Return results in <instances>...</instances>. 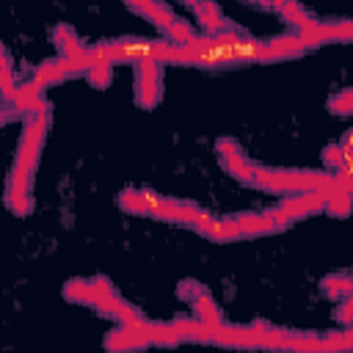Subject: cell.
Returning a JSON list of instances; mask_svg holds the SVG:
<instances>
[{
	"instance_id": "1",
	"label": "cell",
	"mask_w": 353,
	"mask_h": 353,
	"mask_svg": "<svg viewBox=\"0 0 353 353\" xmlns=\"http://www.w3.org/2000/svg\"><path fill=\"white\" fill-rule=\"evenodd\" d=\"M135 66V99L141 108H154L163 97V63L160 61H138Z\"/></svg>"
},
{
	"instance_id": "2",
	"label": "cell",
	"mask_w": 353,
	"mask_h": 353,
	"mask_svg": "<svg viewBox=\"0 0 353 353\" xmlns=\"http://www.w3.org/2000/svg\"><path fill=\"white\" fill-rule=\"evenodd\" d=\"M325 204V193L323 190H301V193H290L284 201H279L276 207L290 218V221H301L306 215L323 212Z\"/></svg>"
},
{
	"instance_id": "3",
	"label": "cell",
	"mask_w": 353,
	"mask_h": 353,
	"mask_svg": "<svg viewBox=\"0 0 353 353\" xmlns=\"http://www.w3.org/2000/svg\"><path fill=\"white\" fill-rule=\"evenodd\" d=\"M160 199L163 196H157L152 190H138V188L132 190V188H127V190L119 193V207L124 212H132V215H149V218H154V212L160 207Z\"/></svg>"
},
{
	"instance_id": "4",
	"label": "cell",
	"mask_w": 353,
	"mask_h": 353,
	"mask_svg": "<svg viewBox=\"0 0 353 353\" xmlns=\"http://www.w3.org/2000/svg\"><path fill=\"white\" fill-rule=\"evenodd\" d=\"M193 11H196V19H199L204 36H215V33L232 28L229 19L221 14V6H218L215 0H196V3H193Z\"/></svg>"
},
{
	"instance_id": "5",
	"label": "cell",
	"mask_w": 353,
	"mask_h": 353,
	"mask_svg": "<svg viewBox=\"0 0 353 353\" xmlns=\"http://www.w3.org/2000/svg\"><path fill=\"white\" fill-rule=\"evenodd\" d=\"M171 325L179 334V342H212V325H204L196 317H176Z\"/></svg>"
},
{
	"instance_id": "6",
	"label": "cell",
	"mask_w": 353,
	"mask_h": 353,
	"mask_svg": "<svg viewBox=\"0 0 353 353\" xmlns=\"http://www.w3.org/2000/svg\"><path fill=\"white\" fill-rule=\"evenodd\" d=\"M199 234H204L207 240L212 243H232V240H240V229H237V221L234 218H212L207 226L196 229Z\"/></svg>"
},
{
	"instance_id": "7",
	"label": "cell",
	"mask_w": 353,
	"mask_h": 353,
	"mask_svg": "<svg viewBox=\"0 0 353 353\" xmlns=\"http://www.w3.org/2000/svg\"><path fill=\"white\" fill-rule=\"evenodd\" d=\"M17 110H33V108H39V105H44V85L39 83V80H30V83H22V85H17V91H14V97L8 99Z\"/></svg>"
},
{
	"instance_id": "8",
	"label": "cell",
	"mask_w": 353,
	"mask_h": 353,
	"mask_svg": "<svg viewBox=\"0 0 353 353\" xmlns=\"http://www.w3.org/2000/svg\"><path fill=\"white\" fill-rule=\"evenodd\" d=\"M74 72H72V66H69V61L63 58V55H58V58H52V61H44L39 69H36V77L33 80H39L41 85H52V83H61V80H66V77H72Z\"/></svg>"
},
{
	"instance_id": "9",
	"label": "cell",
	"mask_w": 353,
	"mask_h": 353,
	"mask_svg": "<svg viewBox=\"0 0 353 353\" xmlns=\"http://www.w3.org/2000/svg\"><path fill=\"white\" fill-rule=\"evenodd\" d=\"M190 306H193V317L196 320H201L204 325H218L223 317H221V309H218V303H215V298L204 290L199 298H193L190 301Z\"/></svg>"
},
{
	"instance_id": "10",
	"label": "cell",
	"mask_w": 353,
	"mask_h": 353,
	"mask_svg": "<svg viewBox=\"0 0 353 353\" xmlns=\"http://www.w3.org/2000/svg\"><path fill=\"white\" fill-rule=\"evenodd\" d=\"M248 331H251L254 347H281V328H273L265 320H254Z\"/></svg>"
},
{
	"instance_id": "11",
	"label": "cell",
	"mask_w": 353,
	"mask_h": 353,
	"mask_svg": "<svg viewBox=\"0 0 353 353\" xmlns=\"http://www.w3.org/2000/svg\"><path fill=\"white\" fill-rule=\"evenodd\" d=\"M268 47H270V52L276 55V61L298 58V55H303V52H306L303 41H301L298 36H276V39H270V41H268Z\"/></svg>"
},
{
	"instance_id": "12",
	"label": "cell",
	"mask_w": 353,
	"mask_h": 353,
	"mask_svg": "<svg viewBox=\"0 0 353 353\" xmlns=\"http://www.w3.org/2000/svg\"><path fill=\"white\" fill-rule=\"evenodd\" d=\"M281 347L290 350H323V339L306 331H281Z\"/></svg>"
},
{
	"instance_id": "13",
	"label": "cell",
	"mask_w": 353,
	"mask_h": 353,
	"mask_svg": "<svg viewBox=\"0 0 353 353\" xmlns=\"http://www.w3.org/2000/svg\"><path fill=\"white\" fill-rule=\"evenodd\" d=\"M63 298L72 303H94V281L91 279H69L63 284Z\"/></svg>"
},
{
	"instance_id": "14",
	"label": "cell",
	"mask_w": 353,
	"mask_h": 353,
	"mask_svg": "<svg viewBox=\"0 0 353 353\" xmlns=\"http://www.w3.org/2000/svg\"><path fill=\"white\" fill-rule=\"evenodd\" d=\"M6 207H8L14 215H28V212L33 210L30 188H17V185H8V188H6Z\"/></svg>"
},
{
	"instance_id": "15",
	"label": "cell",
	"mask_w": 353,
	"mask_h": 353,
	"mask_svg": "<svg viewBox=\"0 0 353 353\" xmlns=\"http://www.w3.org/2000/svg\"><path fill=\"white\" fill-rule=\"evenodd\" d=\"M52 44L58 47V55H72L83 47V41L77 39V33L69 25H55L52 28Z\"/></svg>"
},
{
	"instance_id": "16",
	"label": "cell",
	"mask_w": 353,
	"mask_h": 353,
	"mask_svg": "<svg viewBox=\"0 0 353 353\" xmlns=\"http://www.w3.org/2000/svg\"><path fill=\"white\" fill-rule=\"evenodd\" d=\"M320 287H323V295L328 298H345L353 292V279L347 273H334V276H325Z\"/></svg>"
},
{
	"instance_id": "17",
	"label": "cell",
	"mask_w": 353,
	"mask_h": 353,
	"mask_svg": "<svg viewBox=\"0 0 353 353\" xmlns=\"http://www.w3.org/2000/svg\"><path fill=\"white\" fill-rule=\"evenodd\" d=\"M221 165L226 168V174H232L234 179L251 185V176H254V163L245 160V154H234V157H223Z\"/></svg>"
},
{
	"instance_id": "18",
	"label": "cell",
	"mask_w": 353,
	"mask_h": 353,
	"mask_svg": "<svg viewBox=\"0 0 353 353\" xmlns=\"http://www.w3.org/2000/svg\"><path fill=\"white\" fill-rule=\"evenodd\" d=\"M141 17H146L149 22H154V25H157L163 33H165V30L171 28V22L176 19V17H174V11H171L168 6H163V3H157V0H152V3H149V6L141 11Z\"/></svg>"
},
{
	"instance_id": "19",
	"label": "cell",
	"mask_w": 353,
	"mask_h": 353,
	"mask_svg": "<svg viewBox=\"0 0 353 353\" xmlns=\"http://www.w3.org/2000/svg\"><path fill=\"white\" fill-rule=\"evenodd\" d=\"M17 91V83H14V72H11V63H8V55L6 50L0 47V99H11Z\"/></svg>"
},
{
	"instance_id": "20",
	"label": "cell",
	"mask_w": 353,
	"mask_h": 353,
	"mask_svg": "<svg viewBox=\"0 0 353 353\" xmlns=\"http://www.w3.org/2000/svg\"><path fill=\"white\" fill-rule=\"evenodd\" d=\"M83 74H85V80H88L94 88H105V85H110L113 66H110V63H94V66H88Z\"/></svg>"
},
{
	"instance_id": "21",
	"label": "cell",
	"mask_w": 353,
	"mask_h": 353,
	"mask_svg": "<svg viewBox=\"0 0 353 353\" xmlns=\"http://www.w3.org/2000/svg\"><path fill=\"white\" fill-rule=\"evenodd\" d=\"M323 210L334 218H345L350 212V193H331L323 204Z\"/></svg>"
},
{
	"instance_id": "22",
	"label": "cell",
	"mask_w": 353,
	"mask_h": 353,
	"mask_svg": "<svg viewBox=\"0 0 353 353\" xmlns=\"http://www.w3.org/2000/svg\"><path fill=\"white\" fill-rule=\"evenodd\" d=\"M165 36H168V41H174V44H185V41H190V39L196 36V30H193L188 22L174 19V22H171V28L165 30Z\"/></svg>"
},
{
	"instance_id": "23",
	"label": "cell",
	"mask_w": 353,
	"mask_h": 353,
	"mask_svg": "<svg viewBox=\"0 0 353 353\" xmlns=\"http://www.w3.org/2000/svg\"><path fill=\"white\" fill-rule=\"evenodd\" d=\"M328 110H331V113H336V116H347V113L353 110V91H350V88H345L342 94L331 97V99H328Z\"/></svg>"
},
{
	"instance_id": "24",
	"label": "cell",
	"mask_w": 353,
	"mask_h": 353,
	"mask_svg": "<svg viewBox=\"0 0 353 353\" xmlns=\"http://www.w3.org/2000/svg\"><path fill=\"white\" fill-rule=\"evenodd\" d=\"M353 345V334L350 331H331L323 339V350H347Z\"/></svg>"
},
{
	"instance_id": "25",
	"label": "cell",
	"mask_w": 353,
	"mask_h": 353,
	"mask_svg": "<svg viewBox=\"0 0 353 353\" xmlns=\"http://www.w3.org/2000/svg\"><path fill=\"white\" fill-rule=\"evenodd\" d=\"M108 350H130V342H127V334H124V328L119 325L116 331H108V336H105V342H102Z\"/></svg>"
},
{
	"instance_id": "26",
	"label": "cell",
	"mask_w": 353,
	"mask_h": 353,
	"mask_svg": "<svg viewBox=\"0 0 353 353\" xmlns=\"http://www.w3.org/2000/svg\"><path fill=\"white\" fill-rule=\"evenodd\" d=\"M215 152H218V160H223V157L243 154V146H240L237 141H232V138H221V141L215 143Z\"/></svg>"
},
{
	"instance_id": "27",
	"label": "cell",
	"mask_w": 353,
	"mask_h": 353,
	"mask_svg": "<svg viewBox=\"0 0 353 353\" xmlns=\"http://www.w3.org/2000/svg\"><path fill=\"white\" fill-rule=\"evenodd\" d=\"M176 292H179V298L182 301H193V298H199L201 292H204V284H199V281H182L179 287H176Z\"/></svg>"
},
{
	"instance_id": "28",
	"label": "cell",
	"mask_w": 353,
	"mask_h": 353,
	"mask_svg": "<svg viewBox=\"0 0 353 353\" xmlns=\"http://www.w3.org/2000/svg\"><path fill=\"white\" fill-rule=\"evenodd\" d=\"M336 320H339L345 328L353 325V298H350V295L342 298V303H339V309H336Z\"/></svg>"
},
{
	"instance_id": "29",
	"label": "cell",
	"mask_w": 353,
	"mask_h": 353,
	"mask_svg": "<svg viewBox=\"0 0 353 353\" xmlns=\"http://www.w3.org/2000/svg\"><path fill=\"white\" fill-rule=\"evenodd\" d=\"M182 3H188V6H193V3H196V0H182Z\"/></svg>"
},
{
	"instance_id": "30",
	"label": "cell",
	"mask_w": 353,
	"mask_h": 353,
	"mask_svg": "<svg viewBox=\"0 0 353 353\" xmlns=\"http://www.w3.org/2000/svg\"><path fill=\"white\" fill-rule=\"evenodd\" d=\"M245 3H256V0H245Z\"/></svg>"
}]
</instances>
